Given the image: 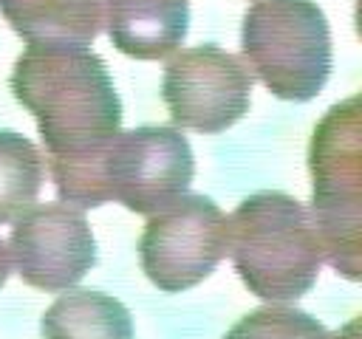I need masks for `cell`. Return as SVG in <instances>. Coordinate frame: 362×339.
Instances as JSON below:
<instances>
[{
	"label": "cell",
	"instance_id": "2",
	"mask_svg": "<svg viewBox=\"0 0 362 339\" xmlns=\"http://www.w3.org/2000/svg\"><path fill=\"white\" fill-rule=\"evenodd\" d=\"M226 251L243 285L269 302L308 294L322 263L308 206L274 189L249 195L226 218Z\"/></svg>",
	"mask_w": 362,
	"mask_h": 339
},
{
	"label": "cell",
	"instance_id": "8",
	"mask_svg": "<svg viewBox=\"0 0 362 339\" xmlns=\"http://www.w3.org/2000/svg\"><path fill=\"white\" fill-rule=\"evenodd\" d=\"M11 223L8 257L25 285L68 291L93 268L96 240L79 206L31 203Z\"/></svg>",
	"mask_w": 362,
	"mask_h": 339
},
{
	"label": "cell",
	"instance_id": "1",
	"mask_svg": "<svg viewBox=\"0 0 362 339\" xmlns=\"http://www.w3.org/2000/svg\"><path fill=\"white\" fill-rule=\"evenodd\" d=\"M14 99L37 119L48 167L62 203H107L99 158L122 127V99L88 45H28L11 71Z\"/></svg>",
	"mask_w": 362,
	"mask_h": 339
},
{
	"label": "cell",
	"instance_id": "14",
	"mask_svg": "<svg viewBox=\"0 0 362 339\" xmlns=\"http://www.w3.org/2000/svg\"><path fill=\"white\" fill-rule=\"evenodd\" d=\"M8 274H11V257H8V246L0 240V288L6 285Z\"/></svg>",
	"mask_w": 362,
	"mask_h": 339
},
{
	"label": "cell",
	"instance_id": "11",
	"mask_svg": "<svg viewBox=\"0 0 362 339\" xmlns=\"http://www.w3.org/2000/svg\"><path fill=\"white\" fill-rule=\"evenodd\" d=\"M42 339H133L130 311L102 291H68L54 299L40 322Z\"/></svg>",
	"mask_w": 362,
	"mask_h": 339
},
{
	"label": "cell",
	"instance_id": "9",
	"mask_svg": "<svg viewBox=\"0 0 362 339\" xmlns=\"http://www.w3.org/2000/svg\"><path fill=\"white\" fill-rule=\"evenodd\" d=\"M110 42L133 59H164L189 28V0H102Z\"/></svg>",
	"mask_w": 362,
	"mask_h": 339
},
{
	"label": "cell",
	"instance_id": "3",
	"mask_svg": "<svg viewBox=\"0 0 362 339\" xmlns=\"http://www.w3.org/2000/svg\"><path fill=\"white\" fill-rule=\"evenodd\" d=\"M311 223L322 260L345 280L362 271V121L359 96L334 105L308 144Z\"/></svg>",
	"mask_w": 362,
	"mask_h": 339
},
{
	"label": "cell",
	"instance_id": "7",
	"mask_svg": "<svg viewBox=\"0 0 362 339\" xmlns=\"http://www.w3.org/2000/svg\"><path fill=\"white\" fill-rule=\"evenodd\" d=\"M252 85V68L240 56L206 42L167 62L161 96L178 127L223 133L249 113Z\"/></svg>",
	"mask_w": 362,
	"mask_h": 339
},
{
	"label": "cell",
	"instance_id": "12",
	"mask_svg": "<svg viewBox=\"0 0 362 339\" xmlns=\"http://www.w3.org/2000/svg\"><path fill=\"white\" fill-rule=\"evenodd\" d=\"M45 181L42 153L14 130H0V223L25 212Z\"/></svg>",
	"mask_w": 362,
	"mask_h": 339
},
{
	"label": "cell",
	"instance_id": "10",
	"mask_svg": "<svg viewBox=\"0 0 362 339\" xmlns=\"http://www.w3.org/2000/svg\"><path fill=\"white\" fill-rule=\"evenodd\" d=\"M0 14L28 45H90L102 25V0H0Z\"/></svg>",
	"mask_w": 362,
	"mask_h": 339
},
{
	"label": "cell",
	"instance_id": "6",
	"mask_svg": "<svg viewBox=\"0 0 362 339\" xmlns=\"http://www.w3.org/2000/svg\"><path fill=\"white\" fill-rule=\"evenodd\" d=\"M226 254V215L206 195H181L150 215L139 257L147 280L178 294L206 280Z\"/></svg>",
	"mask_w": 362,
	"mask_h": 339
},
{
	"label": "cell",
	"instance_id": "5",
	"mask_svg": "<svg viewBox=\"0 0 362 339\" xmlns=\"http://www.w3.org/2000/svg\"><path fill=\"white\" fill-rule=\"evenodd\" d=\"M192 175L189 141L181 130L164 124L119 130L99 158L105 201H116L136 215H153L181 198Z\"/></svg>",
	"mask_w": 362,
	"mask_h": 339
},
{
	"label": "cell",
	"instance_id": "4",
	"mask_svg": "<svg viewBox=\"0 0 362 339\" xmlns=\"http://www.w3.org/2000/svg\"><path fill=\"white\" fill-rule=\"evenodd\" d=\"M240 45L277 99L308 102L331 76V31L314 0H255L243 14Z\"/></svg>",
	"mask_w": 362,
	"mask_h": 339
},
{
	"label": "cell",
	"instance_id": "13",
	"mask_svg": "<svg viewBox=\"0 0 362 339\" xmlns=\"http://www.w3.org/2000/svg\"><path fill=\"white\" fill-rule=\"evenodd\" d=\"M223 339H356V322H351L345 331L331 333L322 322H317V316L305 311L266 305L240 316Z\"/></svg>",
	"mask_w": 362,
	"mask_h": 339
}]
</instances>
